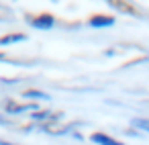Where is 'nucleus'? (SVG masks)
I'll return each mask as SVG.
<instances>
[{
	"instance_id": "f257e3e1",
	"label": "nucleus",
	"mask_w": 149,
	"mask_h": 145,
	"mask_svg": "<svg viewBox=\"0 0 149 145\" xmlns=\"http://www.w3.org/2000/svg\"><path fill=\"white\" fill-rule=\"evenodd\" d=\"M65 119V112L61 110H51V108H39L35 112L29 114V121L31 125H59L61 121Z\"/></svg>"
},
{
	"instance_id": "f03ea898",
	"label": "nucleus",
	"mask_w": 149,
	"mask_h": 145,
	"mask_svg": "<svg viewBox=\"0 0 149 145\" xmlns=\"http://www.w3.org/2000/svg\"><path fill=\"white\" fill-rule=\"evenodd\" d=\"M2 108H4V114H6V116H13V119H17V116L31 114V112L39 110V104H35V102H17V100L8 98V100H4Z\"/></svg>"
},
{
	"instance_id": "7ed1b4c3",
	"label": "nucleus",
	"mask_w": 149,
	"mask_h": 145,
	"mask_svg": "<svg viewBox=\"0 0 149 145\" xmlns=\"http://www.w3.org/2000/svg\"><path fill=\"white\" fill-rule=\"evenodd\" d=\"M25 23L35 31H51V29H55L57 19L51 13H41V15H27Z\"/></svg>"
},
{
	"instance_id": "20e7f679",
	"label": "nucleus",
	"mask_w": 149,
	"mask_h": 145,
	"mask_svg": "<svg viewBox=\"0 0 149 145\" xmlns=\"http://www.w3.org/2000/svg\"><path fill=\"white\" fill-rule=\"evenodd\" d=\"M106 4H108L112 10L120 13V15H127V17H133V19H143L141 13H139V8H137L135 4L127 2V0H108Z\"/></svg>"
},
{
	"instance_id": "39448f33",
	"label": "nucleus",
	"mask_w": 149,
	"mask_h": 145,
	"mask_svg": "<svg viewBox=\"0 0 149 145\" xmlns=\"http://www.w3.org/2000/svg\"><path fill=\"white\" fill-rule=\"evenodd\" d=\"M86 25L90 29H110V27L116 25V17H112V15H92L86 21Z\"/></svg>"
},
{
	"instance_id": "423d86ee",
	"label": "nucleus",
	"mask_w": 149,
	"mask_h": 145,
	"mask_svg": "<svg viewBox=\"0 0 149 145\" xmlns=\"http://www.w3.org/2000/svg\"><path fill=\"white\" fill-rule=\"evenodd\" d=\"M25 41H29V33L15 31V33L0 35V47H13V45H19V43H25Z\"/></svg>"
},
{
	"instance_id": "0eeeda50",
	"label": "nucleus",
	"mask_w": 149,
	"mask_h": 145,
	"mask_svg": "<svg viewBox=\"0 0 149 145\" xmlns=\"http://www.w3.org/2000/svg\"><path fill=\"white\" fill-rule=\"evenodd\" d=\"M21 98H25V102H35V104H41V102H47L51 100V96L43 90H37V88H27L21 92Z\"/></svg>"
},
{
	"instance_id": "6e6552de",
	"label": "nucleus",
	"mask_w": 149,
	"mask_h": 145,
	"mask_svg": "<svg viewBox=\"0 0 149 145\" xmlns=\"http://www.w3.org/2000/svg\"><path fill=\"white\" fill-rule=\"evenodd\" d=\"M88 139H90L94 145H125L123 141H118V139H114V137H110V135H106V133H102V131H94Z\"/></svg>"
},
{
	"instance_id": "1a4fd4ad",
	"label": "nucleus",
	"mask_w": 149,
	"mask_h": 145,
	"mask_svg": "<svg viewBox=\"0 0 149 145\" xmlns=\"http://www.w3.org/2000/svg\"><path fill=\"white\" fill-rule=\"evenodd\" d=\"M131 127L137 129L139 133H147L149 135V119H145V116H133L131 119Z\"/></svg>"
},
{
	"instance_id": "9d476101",
	"label": "nucleus",
	"mask_w": 149,
	"mask_h": 145,
	"mask_svg": "<svg viewBox=\"0 0 149 145\" xmlns=\"http://www.w3.org/2000/svg\"><path fill=\"white\" fill-rule=\"evenodd\" d=\"M23 82H29L27 78H0V86L2 88H10V86H19Z\"/></svg>"
},
{
	"instance_id": "9b49d317",
	"label": "nucleus",
	"mask_w": 149,
	"mask_h": 145,
	"mask_svg": "<svg viewBox=\"0 0 149 145\" xmlns=\"http://www.w3.org/2000/svg\"><path fill=\"white\" fill-rule=\"evenodd\" d=\"M0 127H10V129H17L19 131V123H17V119H13V116H6L4 112L0 114Z\"/></svg>"
},
{
	"instance_id": "f8f14e48",
	"label": "nucleus",
	"mask_w": 149,
	"mask_h": 145,
	"mask_svg": "<svg viewBox=\"0 0 149 145\" xmlns=\"http://www.w3.org/2000/svg\"><path fill=\"white\" fill-rule=\"evenodd\" d=\"M125 47H127V45H114V47H108L102 55H104V57H116V55H120V53L125 51Z\"/></svg>"
},
{
	"instance_id": "ddd939ff",
	"label": "nucleus",
	"mask_w": 149,
	"mask_h": 145,
	"mask_svg": "<svg viewBox=\"0 0 149 145\" xmlns=\"http://www.w3.org/2000/svg\"><path fill=\"white\" fill-rule=\"evenodd\" d=\"M123 135H127V137H135V139H141V137H143V133H139V131H137V129H133V127L125 129V131H123Z\"/></svg>"
},
{
	"instance_id": "4468645a",
	"label": "nucleus",
	"mask_w": 149,
	"mask_h": 145,
	"mask_svg": "<svg viewBox=\"0 0 149 145\" xmlns=\"http://www.w3.org/2000/svg\"><path fill=\"white\" fill-rule=\"evenodd\" d=\"M147 61H149V55H143V57H139V59H135V61L125 63L123 68H135V66H139V63H147Z\"/></svg>"
},
{
	"instance_id": "2eb2a0df",
	"label": "nucleus",
	"mask_w": 149,
	"mask_h": 145,
	"mask_svg": "<svg viewBox=\"0 0 149 145\" xmlns=\"http://www.w3.org/2000/svg\"><path fill=\"white\" fill-rule=\"evenodd\" d=\"M0 17H4V19H15V17H13V10H10L6 4H0Z\"/></svg>"
},
{
	"instance_id": "dca6fc26",
	"label": "nucleus",
	"mask_w": 149,
	"mask_h": 145,
	"mask_svg": "<svg viewBox=\"0 0 149 145\" xmlns=\"http://www.w3.org/2000/svg\"><path fill=\"white\" fill-rule=\"evenodd\" d=\"M8 61H10L8 53H6V51H0V63H8Z\"/></svg>"
},
{
	"instance_id": "f3484780",
	"label": "nucleus",
	"mask_w": 149,
	"mask_h": 145,
	"mask_svg": "<svg viewBox=\"0 0 149 145\" xmlns=\"http://www.w3.org/2000/svg\"><path fill=\"white\" fill-rule=\"evenodd\" d=\"M70 137H72V139H78V141H84V135H82L80 131H74V133H72Z\"/></svg>"
},
{
	"instance_id": "a211bd4d",
	"label": "nucleus",
	"mask_w": 149,
	"mask_h": 145,
	"mask_svg": "<svg viewBox=\"0 0 149 145\" xmlns=\"http://www.w3.org/2000/svg\"><path fill=\"white\" fill-rule=\"evenodd\" d=\"M0 145H19V143H13V141H6V139H0Z\"/></svg>"
},
{
	"instance_id": "6ab92c4d",
	"label": "nucleus",
	"mask_w": 149,
	"mask_h": 145,
	"mask_svg": "<svg viewBox=\"0 0 149 145\" xmlns=\"http://www.w3.org/2000/svg\"><path fill=\"white\" fill-rule=\"evenodd\" d=\"M15 19H4V17H0V23H13Z\"/></svg>"
}]
</instances>
